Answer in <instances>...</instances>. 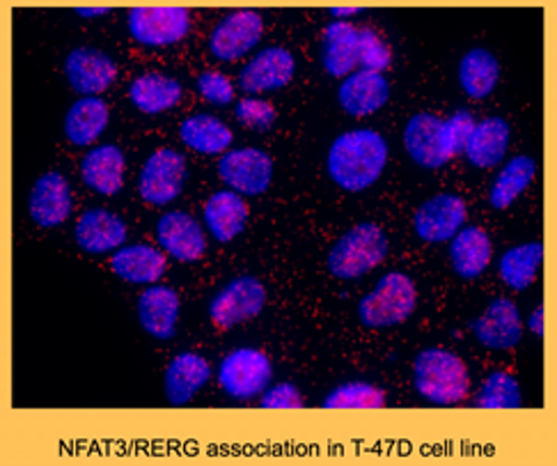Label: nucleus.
Wrapping results in <instances>:
<instances>
[{"mask_svg": "<svg viewBox=\"0 0 557 466\" xmlns=\"http://www.w3.org/2000/svg\"><path fill=\"white\" fill-rule=\"evenodd\" d=\"M391 242L383 228L366 221L347 230L329 250L326 267L339 281H356L388 258Z\"/></svg>", "mask_w": 557, "mask_h": 466, "instance_id": "3", "label": "nucleus"}, {"mask_svg": "<svg viewBox=\"0 0 557 466\" xmlns=\"http://www.w3.org/2000/svg\"><path fill=\"white\" fill-rule=\"evenodd\" d=\"M219 177L239 196H262L273 180V159L260 147L227 150L219 161Z\"/></svg>", "mask_w": 557, "mask_h": 466, "instance_id": "9", "label": "nucleus"}, {"mask_svg": "<svg viewBox=\"0 0 557 466\" xmlns=\"http://www.w3.org/2000/svg\"><path fill=\"white\" fill-rule=\"evenodd\" d=\"M491 256H494V244L480 225H466L449 240V265L463 281L480 279L491 262Z\"/></svg>", "mask_w": 557, "mask_h": 466, "instance_id": "22", "label": "nucleus"}, {"mask_svg": "<svg viewBox=\"0 0 557 466\" xmlns=\"http://www.w3.org/2000/svg\"><path fill=\"white\" fill-rule=\"evenodd\" d=\"M211 379V366L196 352H182L168 364L163 375L165 400L173 407H184L196 397Z\"/></svg>", "mask_w": 557, "mask_h": 466, "instance_id": "21", "label": "nucleus"}, {"mask_svg": "<svg viewBox=\"0 0 557 466\" xmlns=\"http://www.w3.org/2000/svg\"><path fill=\"white\" fill-rule=\"evenodd\" d=\"M273 379L269 356L255 347L230 352L219 366V387L232 400H252L262 395Z\"/></svg>", "mask_w": 557, "mask_h": 466, "instance_id": "7", "label": "nucleus"}, {"mask_svg": "<svg viewBox=\"0 0 557 466\" xmlns=\"http://www.w3.org/2000/svg\"><path fill=\"white\" fill-rule=\"evenodd\" d=\"M388 143L374 130L339 134L326 157L329 177L349 194H360L379 182L388 163Z\"/></svg>", "mask_w": 557, "mask_h": 466, "instance_id": "1", "label": "nucleus"}, {"mask_svg": "<svg viewBox=\"0 0 557 466\" xmlns=\"http://www.w3.org/2000/svg\"><path fill=\"white\" fill-rule=\"evenodd\" d=\"M418 290L404 271H388L374 290L358 302V320L366 329H393L404 324L416 312Z\"/></svg>", "mask_w": 557, "mask_h": 466, "instance_id": "4", "label": "nucleus"}, {"mask_svg": "<svg viewBox=\"0 0 557 466\" xmlns=\"http://www.w3.org/2000/svg\"><path fill=\"white\" fill-rule=\"evenodd\" d=\"M521 405H523V393H521L519 381L517 377L505 370L491 372L473 400V407L478 409H519Z\"/></svg>", "mask_w": 557, "mask_h": 466, "instance_id": "34", "label": "nucleus"}, {"mask_svg": "<svg viewBox=\"0 0 557 466\" xmlns=\"http://www.w3.org/2000/svg\"><path fill=\"white\" fill-rule=\"evenodd\" d=\"M468 219L466 200L457 194H436L434 198L424 200L416 217L413 230L416 235L426 244H443L453 240L463 228Z\"/></svg>", "mask_w": 557, "mask_h": 466, "instance_id": "12", "label": "nucleus"}, {"mask_svg": "<svg viewBox=\"0 0 557 466\" xmlns=\"http://www.w3.org/2000/svg\"><path fill=\"white\" fill-rule=\"evenodd\" d=\"M296 74V60L285 47H269L252 56L239 72V88L246 95L275 93L287 88Z\"/></svg>", "mask_w": 557, "mask_h": 466, "instance_id": "14", "label": "nucleus"}, {"mask_svg": "<svg viewBox=\"0 0 557 466\" xmlns=\"http://www.w3.org/2000/svg\"><path fill=\"white\" fill-rule=\"evenodd\" d=\"M111 269L117 279L132 285H157L168 269V260L157 246L132 244L113 253Z\"/></svg>", "mask_w": 557, "mask_h": 466, "instance_id": "24", "label": "nucleus"}, {"mask_svg": "<svg viewBox=\"0 0 557 466\" xmlns=\"http://www.w3.org/2000/svg\"><path fill=\"white\" fill-rule=\"evenodd\" d=\"M234 115H237V120L242 124H246L248 130L260 132V134L271 132L275 124V118H277L273 106L260 97H244L237 103V109H234Z\"/></svg>", "mask_w": 557, "mask_h": 466, "instance_id": "37", "label": "nucleus"}, {"mask_svg": "<svg viewBox=\"0 0 557 466\" xmlns=\"http://www.w3.org/2000/svg\"><path fill=\"white\" fill-rule=\"evenodd\" d=\"M528 327H530V331L534 335H540V338L544 335V306L542 304L532 310L530 320H528Z\"/></svg>", "mask_w": 557, "mask_h": 466, "instance_id": "41", "label": "nucleus"}, {"mask_svg": "<svg viewBox=\"0 0 557 466\" xmlns=\"http://www.w3.org/2000/svg\"><path fill=\"white\" fill-rule=\"evenodd\" d=\"M74 242L83 253H88V256L113 253L122 248L126 242V223L111 209H88L74 228Z\"/></svg>", "mask_w": 557, "mask_h": 466, "instance_id": "18", "label": "nucleus"}, {"mask_svg": "<svg viewBox=\"0 0 557 466\" xmlns=\"http://www.w3.org/2000/svg\"><path fill=\"white\" fill-rule=\"evenodd\" d=\"M475 130V118L470 111H455L447 120H443V136L449 159L463 152V147Z\"/></svg>", "mask_w": 557, "mask_h": 466, "instance_id": "38", "label": "nucleus"}, {"mask_svg": "<svg viewBox=\"0 0 557 466\" xmlns=\"http://www.w3.org/2000/svg\"><path fill=\"white\" fill-rule=\"evenodd\" d=\"M184 88L182 83L173 76H165L159 72H147L132 81L128 86V99L136 106L140 113L147 115H159L182 101Z\"/></svg>", "mask_w": 557, "mask_h": 466, "instance_id": "27", "label": "nucleus"}, {"mask_svg": "<svg viewBox=\"0 0 557 466\" xmlns=\"http://www.w3.org/2000/svg\"><path fill=\"white\" fill-rule=\"evenodd\" d=\"M264 306H267L264 283L257 277L246 273V277L232 279L216 294H213L207 306V312L213 324L227 331L252 320V317H257L264 310Z\"/></svg>", "mask_w": 557, "mask_h": 466, "instance_id": "5", "label": "nucleus"}, {"mask_svg": "<svg viewBox=\"0 0 557 466\" xmlns=\"http://www.w3.org/2000/svg\"><path fill=\"white\" fill-rule=\"evenodd\" d=\"M126 28L143 47H173L190 33L186 8H134L126 14Z\"/></svg>", "mask_w": 557, "mask_h": 466, "instance_id": "8", "label": "nucleus"}, {"mask_svg": "<svg viewBox=\"0 0 557 466\" xmlns=\"http://www.w3.org/2000/svg\"><path fill=\"white\" fill-rule=\"evenodd\" d=\"M64 76L74 93L83 97H99L117 78V62L101 49L76 47L64 58Z\"/></svg>", "mask_w": 557, "mask_h": 466, "instance_id": "11", "label": "nucleus"}, {"mask_svg": "<svg viewBox=\"0 0 557 466\" xmlns=\"http://www.w3.org/2000/svg\"><path fill=\"white\" fill-rule=\"evenodd\" d=\"M358 65L362 70L379 74L393 65V51L374 28L358 30Z\"/></svg>", "mask_w": 557, "mask_h": 466, "instance_id": "36", "label": "nucleus"}, {"mask_svg": "<svg viewBox=\"0 0 557 466\" xmlns=\"http://www.w3.org/2000/svg\"><path fill=\"white\" fill-rule=\"evenodd\" d=\"M404 147L411 161L426 171H438L447 161L443 120L434 113H416L404 126Z\"/></svg>", "mask_w": 557, "mask_h": 466, "instance_id": "17", "label": "nucleus"}, {"mask_svg": "<svg viewBox=\"0 0 557 466\" xmlns=\"http://www.w3.org/2000/svg\"><path fill=\"white\" fill-rule=\"evenodd\" d=\"M202 217L209 235H213V240L221 244H230L246 230L248 205L237 191H216V194L207 200Z\"/></svg>", "mask_w": 557, "mask_h": 466, "instance_id": "25", "label": "nucleus"}, {"mask_svg": "<svg viewBox=\"0 0 557 466\" xmlns=\"http://www.w3.org/2000/svg\"><path fill=\"white\" fill-rule=\"evenodd\" d=\"M260 405L262 409H304L306 402L301 391H298L292 381H283V384L269 387L262 393Z\"/></svg>", "mask_w": 557, "mask_h": 466, "instance_id": "40", "label": "nucleus"}, {"mask_svg": "<svg viewBox=\"0 0 557 466\" xmlns=\"http://www.w3.org/2000/svg\"><path fill=\"white\" fill-rule=\"evenodd\" d=\"M76 14L83 19H92V16L109 14V8H76Z\"/></svg>", "mask_w": 557, "mask_h": 466, "instance_id": "42", "label": "nucleus"}, {"mask_svg": "<svg viewBox=\"0 0 557 466\" xmlns=\"http://www.w3.org/2000/svg\"><path fill=\"white\" fill-rule=\"evenodd\" d=\"M180 138L190 150H196L207 157L225 155L227 147L232 145V130L211 113H196L188 115L180 124Z\"/></svg>", "mask_w": 557, "mask_h": 466, "instance_id": "30", "label": "nucleus"}, {"mask_svg": "<svg viewBox=\"0 0 557 466\" xmlns=\"http://www.w3.org/2000/svg\"><path fill=\"white\" fill-rule=\"evenodd\" d=\"M391 99V83L379 72H351L337 88L339 109L351 118H368L381 111Z\"/></svg>", "mask_w": 557, "mask_h": 466, "instance_id": "19", "label": "nucleus"}, {"mask_svg": "<svg viewBox=\"0 0 557 466\" xmlns=\"http://www.w3.org/2000/svg\"><path fill=\"white\" fill-rule=\"evenodd\" d=\"M542 262H544V244L528 242L503 253V258L498 262V273L507 287L523 292L534 283V279H537Z\"/></svg>", "mask_w": 557, "mask_h": 466, "instance_id": "32", "label": "nucleus"}, {"mask_svg": "<svg viewBox=\"0 0 557 466\" xmlns=\"http://www.w3.org/2000/svg\"><path fill=\"white\" fill-rule=\"evenodd\" d=\"M196 88H198L200 97L213 106H230L234 101V86L225 74L202 72L196 78Z\"/></svg>", "mask_w": 557, "mask_h": 466, "instance_id": "39", "label": "nucleus"}, {"mask_svg": "<svg viewBox=\"0 0 557 466\" xmlns=\"http://www.w3.org/2000/svg\"><path fill=\"white\" fill-rule=\"evenodd\" d=\"M385 393L370 381H345L335 387L326 400L324 409H383Z\"/></svg>", "mask_w": 557, "mask_h": 466, "instance_id": "35", "label": "nucleus"}, {"mask_svg": "<svg viewBox=\"0 0 557 466\" xmlns=\"http://www.w3.org/2000/svg\"><path fill=\"white\" fill-rule=\"evenodd\" d=\"M321 65L333 78H347L358 65V28L333 21L321 37Z\"/></svg>", "mask_w": 557, "mask_h": 466, "instance_id": "28", "label": "nucleus"}, {"mask_svg": "<svg viewBox=\"0 0 557 466\" xmlns=\"http://www.w3.org/2000/svg\"><path fill=\"white\" fill-rule=\"evenodd\" d=\"M500 60L488 49H470L459 60V86L470 99H486L498 88Z\"/></svg>", "mask_w": 557, "mask_h": 466, "instance_id": "31", "label": "nucleus"}, {"mask_svg": "<svg viewBox=\"0 0 557 466\" xmlns=\"http://www.w3.org/2000/svg\"><path fill=\"white\" fill-rule=\"evenodd\" d=\"M264 35V19L255 10H237L223 16L209 35V51L221 62L246 58Z\"/></svg>", "mask_w": 557, "mask_h": 466, "instance_id": "10", "label": "nucleus"}, {"mask_svg": "<svg viewBox=\"0 0 557 466\" xmlns=\"http://www.w3.org/2000/svg\"><path fill=\"white\" fill-rule=\"evenodd\" d=\"M534 175H537V163L532 157L519 155L503 165V171L496 175L494 184L488 191V203L494 209H507L519 200L523 191L532 184Z\"/></svg>", "mask_w": 557, "mask_h": 466, "instance_id": "33", "label": "nucleus"}, {"mask_svg": "<svg viewBox=\"0 0 557 466\" xmlns=\"http://www.w3.org/2000/svg\"><path fill=\"white\" fill-rule=\"evenodd\" d=\"M109 118V103L101 97H81L64 115V136L76 147H88L106 132Z\"/></svg>", "mask_w": 557, "mask_h": 466, "instance_id": "29", "label": "nucleus"}, {"mask_svg": "<svg viewBox=\"0 0 557 466\" xmlns=\"http://www.w3.org/2000/svg\"><path fill=\"white\" fill-rule=\"evenodd\" d=\"M509 138H511V130L505 118H498V115L484 118L482 122H475V130L463 147V155L470 161V165L496 168L507 157Z\"/></svg>", "mask_w": 557, "mask_h": 466, "instance_id": "26", "label": "nucleus"}, {"mask_svg": "<svg viewBox=\"0 0 557 466\" xmlns=\"http://www.w3.org/2000/svg\"><path fill=\"white\" fill-rule=\"evenodd\" d=\"M157 242L177 262H198L207 250L202 225L186 211H165L157 223Z\"/></svg>", "mask_w": 557, "mask_h": 466, "instance_id": "16", "label": "nucleus"}, {"mask_svg": "<svg viewBox=\"0 0 557 466\" xmlns=\"http://www.w3.org/2000/svg\"><path fill=\"white\" fill-rule=\"evenodd\" d=\"M413 387L420 397L438 407H453L470 393V372L463 358L443 347H426L413 361Z\"/></svg>", "mask_w": 557, "mask_h": 466, "instance_id": "2", "label": "nucleus"}, {"mask_svg": "<svg viewBox=\"0 0 557 466\" xmlns=\"http://www.w3.org/2000/svg\"><path fill=\"white\" fill-rule=\"evenodd\" d=\"M180 294L170 285H149L138 296V322L145 333H149L157 341H170L177 333L180 320Z\"/></svg>", "mask_w": 557, "mask_h": 466, "instance_id": "20", "label": "nucleus"}, {"mask_svg": "<svg viewBox=\"0 0 557 466\" xmlns=\"http://www.w3.org/2000/svg\"><path fill=\"white\" fill-rule=\"evenodd\" d=\"M188 180L186 157L173 147L149 155L138 175V194L147 205L165 207L182 196Z\"/></svg>", "mask_w": 557, "mask_h": 466, "instance_id": "6", "label": "nucleus"}, {"mask_svg": "<svg viewBox=\"0 0 557 466\" xmlns=\"http://www.w3.org/2000/svg\"><path fill=\"white\" fill-rule=\"evenodd\" d=\"M74 196L70 180L58 171L41 175L28 196V214L39 228H58L72 217Z\"/></svg>", "mask_w": 557, "mask_h": 466, "instance_id": "15", "label": "nucleus"}, {"mask_svg": "<svg viewBox=\"0 0 557 466\" xmlns=\"http://www.w3.org/2000/svg\"><path fill=\"white\" fill-rule=\"evenodd\" d=\"M329 12L339 21V19H347V16L358 14V12H360V8H331Z\"/></svg>", "mask_w": 557, "mask_h": 466, "instance_id": "43", "label": "nucleus"}, {"mask_svg": "<svg viewBox=\"0 0 557 466\" xmlns=\"http://www.w3.org/2000/svg\"><path fill=\"white\" fill-rule=\"evenodd\" d=\"M470 331L478 338V343L486 350L507 352L513 350L523 338V324L519 306L507 296H498L488 304V308L470 322Z\"/></svg>", "mask_w": 557, "mask_h": 466, "instance_id": "13", "label": "nucleus"}, {"mask_svg": "<svg viewBox=\"0 0 557 466\" xmlns=\"http://www.w3.org/2000/svg\"><path fill=\"white\" fill-rule=\"evenodd\" d=\"M126 159L117 145H97L81 161V180L99 196H117L124 186Z\"/></svg>", "mask_w": 557, "mask_h": 466, "instance_id": "23", "label": "nucleus"}]
</instances>
